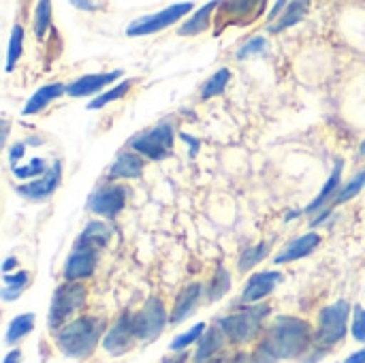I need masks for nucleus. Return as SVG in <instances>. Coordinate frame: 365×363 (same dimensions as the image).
Masks as SVG:
<instances>
[{"label": "nucleus", "mask_w": 365, "mask_h": 363, "mask_svg": "<svg viewBox=\"0 0 365 363\" xmlns=\"http://www.w3.org/2000/svg\"><path fill=\"white\" fill-rule=\"evenodd\" d=\"M103 332H105V321L103 319H98V317H81V319H75L68 325H64L58 332L56 342H58L60 351L66 357L81 359V357H88L96 349Z\"/></svg>", "instance_id": "1"}, {"label": "nucleus", "mask_w": 365, "mask_h": 363, "mask_svg": "<svg viewBox=\"0 0 365 363\" xmlns=\"http://www.w3.org/2000/svg\"><path fill=\"white\" fill-rule=\"evenodd\" d=\"M263 344L278 359L299 357L310 344V325L295 317H280V319H276V323L269 329V336Z\"/></svg>", "instance_id": "2"}, {"label": "nucleus", "mask_w": 365, "mask_h": 363, "mask_svg": "<svg viewBox=\"0 0 365 363\" xmlns=\"http://www.w3.org/2000/svg\"><path fill=\"white\" fill-rule=\"evenodd\" d=\"M86 300H88V291L83 285L71 282V285H62L60 289H56L51 306H49V319H47L49 329L60 332L62 325L68 321V317L86 306Z\"/></svg>", "instance_id": "3"}, {"label": "nucleus", "mask_w": 365, "mask_h": 363, "mask_svg": "<svg viewBox=\"0 0 365 363\" xmlns=\"http://www.w3.org/2000/svg\"><path fill=\"white\" fill-rule=\"evenodd\" d=\"M267 315H269L267 306H255V308H246L237 315L225 317L222 321H218V325L222 327L225 336H229L231 342L246 344L259 334V327Z\"/></svg>", "instance_id": "4"}, {"label": "nucleus", "mask_w": 365, "mask_h": 363, "mask_svg": "<svg viewBox=\"0 0 365 363\" xmlns=\"http://www.w3.org/2000/svg\"><path fill=\"white\" fill-rule=\"evenodd\" d=\"M349 312L351 306L349 302L340 300L334 306H327L319 315V332H317V344L319 347H334L346 336V325H349Z\"/></svg>", "instance_id": "5"}, {"label": "nucleus", "mask_w": 365, "mask_h": 363, "mask_svg": "<svg viewBox=\"0 0 365 363\" xmlns=\"http://www.w3.org/2000/svg\"><path fill=\"white\" fill-rule=\"evenodd\" d=\"M130 148L152 160H163L171 154L173 148V126L169 122H160L133 137Z\"/></svg>", "instance_id": "6"}, {"label": "nucleus", "mask_w": 365, "mask_h": 363, "mask_svg": "<svg viewBox=\"0 0 365 363\" xmlns=\"http://www.w3.org/2000/svg\"><path fill=\"white\" fill-rule=\"evenodd\" d=\"M188 11H192V2H178V4H171L169 9H163L154 15H145L137 21H133L126 30L128 36H143V34H152V32H158V30H165L169 28L171 24H175L180 17L188 15Z\"/></svg>", "instance_id": "7"}, {"label": "nucleus", "mask_w": 365, "mask_h": 363, "mask_svg": "<svg viewBox=\"0 0 365 363\" xmlns=\"http://www.w3.org/2000/svg\"><path fill=\"white\" fill-rule=\"evenodd\" d=\"M133 323H135L137 340H143V342L156 340L167 325V312H165L163 302L156 297L150 300L137 315H133Z\"/></svg>", "instance_id": "8"}, {"label": "nucleus", "mask_w": 365, "mask_h": 363, "mask_svg": "<svg viewBox=\"0 0 365 363\" xmlns=\"http://www.w3.org/2000/svg\"><path fill=\"white\" fill-rule=\"evenodd\" d=\"M137 340V334H135V323H133V315H124L105 336L103 340V347L107 353L111 355H124L133 349Z\"/></svg>", "instance_id": "9"}, {"label": "nucleus", "mask_w": 365, "mask_h": 363, "mask_svg": "<svg viewBox=\"0 0 365 363\" xmlns=\"http://www.w3.org/2000/svg\"><path fill=\"white\" fill-rule=\"evenodd\" d=\"M126 203V188L105 186L88 199V208L101 216H115Z\"/></svg>", "instance_id": "10"}, {"label": "nucleus", "mask_w": 365, "mask_h": 363, "mask_svg": "<svg viewBox=\"0 0 365 363\" xmlns=\"http://www.w3.org/2000/svg\"><path fill=\"white\" fill-rule=\"evenodd\" d=\"M98 263V252L96 250H90V248H77L71 252V257L66 259V265H64V278L68 282H75V280H81L86 276H90L94 272Z\"/></svg>", "instance_id": "11"}, {"label": "nucleus", "mask_w": 365, "mask_h": 363, "mask_svg": "<svg viewBox=\"0 0 365 363\" xmlns=\"http://www.w3.org/2000/svg\"><path fill=\"white\" fill-rule=\"evenodd\" d=\"M280 280H282V274H280V272H261V274H255V276L248 280L242 300L248 302V304L261 302L263 297H267V295L278 287Z\"/></svg>", "instance_id": "12"}, {"label": "nucleus", "mask_w": 365, "mask_h": 363, "mask_svg": "<svg viewBox=\"0 0 365 363\" xmlns=\"http://www.w3.org/2000/svg\"><path fill=\"white\" fill-rule=\"evenodd\" d=\"M58 184H60V163H56L53 169L47 171L45 178L34 180V182H28L24 186H17V193L24 195V197H28V199H32V201H41V199L53 195V190L58 188Z\"/></svg>", "instance_id": "13"}, {"label": "nucleus", "mask_w": 365, "mask_h": 363, "mask_svg": "<svg viewBox=\"0 0 365 363\" xmlns=\"http://www.w3.org/2000/svg\"><path fill=\"white\" fill-rule=\"evenodd\" d=\"M122 75V71H111V73H101V75H83L79 79H75L73 83L66 86L68 96H90L94 92H98L103 86L115 81Z\"/></svg>", "instance_id": "14"}, {"label": "nucleus", "mask_w": 365, "mask_h": 363, "mask_svg": "<svg viewBox=\"0 0 365 363\" xmlns=\"http://www.w3.org/2000/svg\"><path fill=\"white\" fill-rule=\"evenodd\" d=\"M66 88L62 86V83H51V86H43L41 90H36L30 98H28V103H26V107H24V116H34V113H38V111H43L53 98H58V96H62V92H64Z\"/></svg>", "instance_id": "15"}, {"label": "nucleus", "mask_w": 365, "mask_h": 363, "mask_svg": "<svg viewBox=\"0 0 365 363\" xmlns=\"http://www.w3.org/2000/svg\"><path fill=\"white\" fill-rule=\"evenodd\" d=\"M109 237H111V231H109V227L107 225H103V223H90L86 229H83V233L79 235V240H77V248H90V250H101L107 242H109Z\"/></svg>", "instance_id": "16"}, {"label": "nucleus", "mask_w": 365, "mask_h": 363, "mask_svg": "<svg viewBox=\"0 0 365 363\" xmlns=\"http://www.w3.org/2000/svg\"><path fill=\"white\" fill-rule=\"evenodd\" d=\"M199 295H201V285H188L182 293H180V297H178V302H175V308H173V312H171V325H178V323H182L192 310H195V306H197V300H199Z\"/></svg>", "instance_id": "17"}, {"label": "nucleus", "mask_w": 365, "mask_h": 363, "mask_svg": "<svg viewBox=\"0 0 365 363\" xmlns=\"http://www.w3.org/2000/svg\"><path fill=\"white\" fill-rule=\"evenodd\" d=\"M321 244V235L319 233H308L299 240H295L282 255H278L276 263H287V261H297V259H304L308 257L317 246Z\"/></svg>", "instance_id": "18"}, {"label": "nucleus", "mask_w": 365, "mask_h": 363, "mask_svg": "<svg viewBox=\"0 0 365 363\" xmlns=\"http://www.w3.org/2000/svg\"><path fill=\"white\" fill-rule=\"evenodd\" d=\"M222 342H225V332L220 325L207 329V334L203 336L199 349H197V355H195V362L197 363H207L220 349H222Z\"/></svg>", "instance_id": "19"}, {"label": "nucleus", "mask_w": 365, "mask_h": 363, "mask_svg": "<svg viewBox=\"0 0 365 363\" xmlns=\"http://www.w3.org/2000/svg\"><path fill=\"white\" fill-rule=\"evenodd\" d=\"M143 171V160L137 154H122L111 165V178H139Z\"/></svg>", "instance_id": "20"}, {"label": "nucleus", "mask_w": 365, "mask_h": 363, "mask_svg": "<svg viewBox=\"0 0 365 363\" xmlns=\"http://www.w3.org/2000/svg\"><path fill=\"white\" fill-rule=\"evenodd\" d=\"M216 9V2H207V4H203L188 21H184L182 24V28H180V34H199V32H203L205 28H207V24H210V15H212V11Z\"/></svg>", "instance_id": "21"}, {"label": "nucleus", "mask_w": 365, "mask_h": 363, "mask_svg": "<svg viewBox=\"0 0 365 363\" xmlns=\"http://www.w3.org/2000/svg\"><path fill=\"white\" fill-rule=\"evenodd\" d=\"M34 327V315H19L11 321L9 329H6V342L15 344L17 340H21L24 336H28Z\"/></svg>", "instance_id": "22"}, {"label": "nucleus", "mask_w": 365, "mask_h": 363, "mask_svg": "<svg viewBox=\"0 0 365 363\" xmlns=\"http://www.w3.org/2000/svg\"><path fill=\"white\" fill-rule=\"evenodd\" d=\"M340 178H342V163H338L336 165V169H334V173H331V178L327 180V184L323 186V190L319 193V197L308 205V212H314V210H319L327 199H331V195L336 193V188H338V184H340Z\"/></svg>", "instance_id": "23"}, {"label": "nucleus", "mask_w": 365, "mask_h": 363, "mask_svg": "<svg viewBox=\"0 0 365 363\" xmlns=\"http://www.w3.org/2000/svg\"><path fill=\"white\" fill-rule=\"evenodd\" d=\"M229 79H231V71H229V68H220L218 73H214V75L207 79V83H205L203 90H201V96H203V98H212V96L222 94V90L227 88Z\"/></svg>", "instance_id": "24"}, {"label": "nucleus", "mask_w": 365, "mask_h": 363, "mask_svg": "<svg viewBox=\"0 0 365 363\" xmlns=\"http://www.w3.org/2000/svg\"><path fill=\"white\" fill-rule=\"evenodd\" d=\"M306 9H308V4H306V2H291V4H289V11L284 13V17H282L278 24L269 26V30H272V32H280V30H284V28H289V26L297 24V21L304 17Z\"/></svg>", "instance_id": "25"}, {"label": "nucleus", "mask_w": 365, "mask_h": 363, "mask_svg": "<svg viewBox=\"0 0 365 363\" xmlns=\"http://www.w3.org/2000/svg\"><path fill=\"white\" fill-rule=\"evenodd\" d=\"M28 282V274L26 272H19L15 276H4V289H2V300L4 302H11V300H17L21 289L26 287Z\"/></svg>", "instance_id": "26"}, {"label": "nucleus", "mask_w": 365, "mask_h": 363, "mask_svg": "<svg viewBox=\"0 0 365 363\" xmlns=\"http://www.w3.org/2000/svg\"><path fill=\"white\" fill-rule=\"evenodd\" d=\"M269 252V244H259V246H252L248 250H244L242 259H240V272H248L250 267H255L257 263H261Z\"/></svg>", "instance_id": "27"}, {"label": "nucleus", "mask_w": 365, "mask_h": 363, "mask_svg": "<svg viewBox=\"0 0 365 363\" xmlns=\"http://www.w3.org/2000/svg\"><path fill=\"white\" fill-rule=\"evenodd\" d=\"M229 289H231V276H229V272L220 265V267L216 270V274H214L212 285H210V300H212V302L220 300L222 295L229 293Z\"/></svg>", "instance_id": "28"}, {"label": "nucleus", "mask_w": 365, "mask_h": 363, "mask_svg": "<svg viewBox=\"0 0 365 363\" xmlns=\"http://www.w3.org/2000/svg\"><path fill=\"white\" fill-rule=\"evenodd\" d=\"M21 45H24V28L15 26L11 32V41H9V56H6V71H13L19 56H21Z\"/></svg>", "instance_id": "29"}, {"label": "nucleus", "mask_w": 365, "mask_h": 363, "mask_svg": "<svg viewBox=\"0 0 365 363\" xmlns=\"http://www.w3.org/2000/svg\"><path fill=\"white\" fill-rule=\"evenodd\" d=\"M128 88H130V81H122L120 86H115L113 90H109V92H105V94H101V96H96L88 107L90 109H101V107H105V105H109L111 101H118V98H122L126 92H128Z\"/></svg>", "instance_id": "30"}, {"label": "nucleus", "mask_w": 365, "mask_h": 363, "mask_svg": "<svg viewBox=\"0 0 365 363\" xmlns=\"http://www.w3.org/2000/svg\"><path fill=\"white\" fill-rule=\"evenodd\" d=\"M49 21H51V6L49 2L41 0L36 4V11H34V28H36V36H43L45 30L49 28Z\"/></svg>", "instance_id": "31"}, {"label": "nucleus", "mask_w": 365, "mask_h": 363, "mask_svg": "<svg viewBox=\"0 0 365 363\" xmlns=\"http://www.w3.org/2000/svg\"><path fill=\"white\" fill-rule=\"evenodd\" d=\"M205 332V325L203 323H197L190 332H186V334H182V336H178L173 342H171V351H184L186 347H190L192 342H197L199 338H201V334Z\"/></svg>", "instance_id": "32"}, {"label": "nucleus", "mask_w": 365, "mask_h": 363, "mask_svg": "<svg viewBox=\"0 0 365 363\" xmlns=\"http://www.w3.org/2000/svg\"><path fill=\"white\" fill-rule=\"evenodd\" d=\"M265 47H267V43H265V39H263V36H252L250 41H246V43L240 47L237 58H240V60H246V58H250V56L263 53V51H265Z\"/></svg>", "instance_id": "33"}, {"label": "nucleus", "mask_w": 365, "mask_h": 363, "mask_svg": "<svg viewBox=\"0 0 365 363\" xmlns=\"http://www.w3.org/2000/svg\"><path fill=\"white\" fill-rule=\"evenodd\" d=\"M47 167H45V160L43 158H34L30 160L28 167H13V175L21 178V180H28V178H34V175H41L45 173Z\"/></svg>", "instance_id": "34"}, {"label": "nucleus", "mask_w": 365, "mask_h": 363, "mask_svg": "<svg viewBox=\"0 0 365 363\" xmlns=\"http://www.w3.org/2000/svg\"><path fill=\"white\" fill-rule=\"evenodd\" d=\"M364 186H365V173H361V175H357V178H355V180H353V182H351V184H349V186H346V188L336 197V203L340 205V203L349 201V199H351V197H355Z\"/></svg>", "instance_id": "35"}, {"label": "nucleus", "mask_w": 365, "mask_h": 363, "mask_svg": "<svg viewBox=\"0 0 365 363\" xmlns=\"http://www.w3.org/2000/svg\"><path fill=\"white\" fill-rule=\"evenodd\" d=\"M353 336H355V340L365 342V308H357V310H355Z\"/></svg>", "instance_id": "36"}, {"label": "nucleus", "mask_w": 365, "mask_h": 363, "mask_svg": "<svg viewBox=\"0 0 365 363\" xmlns=\"http://www.w3.org/2000/svg\"><path fill=\"white\" fill-rule=\"evenodd\" d=\"M278 362V357L265 347V344H261L257 351H255V355H252V363H276Z\"/></svg>", "instance_id": "37"}, {"label": "nucleus", "mask_w": 365, "mask_h": 363, "mask_svg": "<svg viewBox=\"0 0 365 363\" xmlns=\"http://www.w3.org/2000/svg\"><path fill=\"white\" fill-rule=\"evenodd\" d=\"M24 143H19V145H13V150H11V163H15V160H19L21 156H24Z\"/></svg>", "instance_id": "38"}, {"label": "nucleus", "mask_w": 365, "mask_h": 363, "mask_svg": "<svg viewBox=\"0 0 365 363\" xmlns=\"http://www.w3.org/2000/svg\"><path fill=\"white\" fill-rule=\"evenodd\" d=\"M21 362V353L19 351H11L6 357H4V363H19Z\"/></svg>", "instance_id": "39"}, {"label": "nucleus", "mask_w": 365, "mask_h": 363, "mask_svg": "<svg viewBox=\"0 0 365 363\" xmlns=\"http://www.w3.org/2000/svg\"><path fill=\"white\" fill-rule=\"evenodd\" d=\"M17 267V259H13V257H9L4 263H2V272H11V270H15Z\"/></svg>", "instance_id": "40"}, {"label": "nucleus", "mask_w": 365, "mask_h": 363, "mask_svg": "<svg viewBox=\"0 0 365 363\" xmlns=\"http://www.w3.org/2000/svg\"><path fill=\"white\" fill-rule=\"evenodd\" d=\"M344 363H365V351H359V353L351 355Z\"/></svg>", "instance_id": "41"}, {"label": "nucleus", "mask_w": 365, "mask_h": 363, "mask_svg": "<svg viewBox=\"0 0 365 363\" xmlns=\"http://www.w3.org/2000/svg\"><path fill=\"white\" fill-rule=\"evenodd\" d=\"M182 139H184V141H188V143L192 145V154H197V150H199V141H197V139H192V137H190V135H186V133L182 135Z\"/></svg>", "instance_id": "42"}, {"label": "nucleus", "mask_w": 365, "mask_h": 363, "mask_svg": "<svg viewBox=\"0 0 365 363\" xmlns=\"http://www.w3.org/2000/svg\"><path fill=\"white\" fill-rule=\"evenodd\" d=\"M75 6H79V9H96L98 4L96 2H75Z\"/></svg>", "instance_id": "43"}, {"label": "nucleus", "mask_w": 365, "mask_h": 363, "mask_svg": "<svg viewBox=\"0 0 365 363\" xmlns=\"http://www.w3.org/2000/svg\"><path fill=\"white\" fill-rule=\"evenodd\" d=\"M186 362V357H178V359H171V362H165V363H184Z\"/></svg>", "instance_id": "44"}, {"label": "nucleus", "mask_w": 365, "mask_h": 363, "mask_svg": "<svg viewBox=\"0 0 365 363\" xmlns=\"http://www.w3.org/2000/svg\"><path fill=\"white\" fill-rule=\"evenodd\" d=\"M235 363H246V355H240V357L235 359Z\"/></svg>", "instance_id": "45"}, {"label": "nucleus", "mask_w": 365, "mask_h": 363, "mask_svg": "<svg viewBox=\"0 0 365 363\" xmlns=\"http://www.w3.org/2000/svg\"><path fill=\"white\" fill-rule=\"evenodd\" d=\"M361 154H365V143H364V145H361Z\"/></svg>", "instance_id": "46"}, {"label": "nucleus", "mask_w": 365, "mask_h": 363, "mask_svg": "<svg viewBox=\"0 0 365 363\" xmlns=\"http://www.w3.org/2000/svg\"><path fill=\"white\" fill-rule=\"evenodd\" d=\"M207 363H222V362H218V359H214V362H207Z\"/></svg>", "instance_id": "47"}]
</instances>
